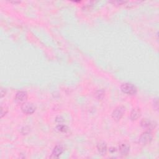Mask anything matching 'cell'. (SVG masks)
Segmentation results:
<instances>
[{
  "label": "cell",
  "instance_id": "obj_1",
  "mask_svg": "<svg viewBox=\"0 0 159 159\" xmlns=\"http://www.w3.org/2000/svg\"><path fill=\"white\" fill-rule=\"evenodd\" d=\"M121 89L124 93L127 95H135L137 91V88L134 85L127 83H124L121 85Z\"/></svg>",
  "mask_w": 159,
  "mask_h": 159
},
{
  "label": "cell",
  "instance_id": "obj_2",
  "mask_svg": "<svg viewBox=\"0 0 159 159\" xmlns=\"http://www.w3.org/2000/svg\"><path fill=\"white\" fill-rule=\"evenodd\" d=\"M125 113V108L123 106L117 107L112 113V117L114 120L118 121L123 118Z\"/></svg>",
  "mask_w": 159,
  "mask_h": 159
},
{
  "label": "cell",
  "instance_id": "obj_3",
  "mask_svg": "<svg viewBox=\"0 0 159 159\" xmlns=\"http://www.w3.org/2000/svg\"><path fill=\"white\" fill-rule=\"evenodd\" d=\"M21 110L24 114H32L35 112L36 108L31 103H24L21 106Z\"/></svg>",
  "mask_w": 159,
  "mask_h": 159
},
{
  "label": "cell",
  "instance_id": "obj_4",
  "mask_svg": "<svg viewBox=\"0 0 159 159\" xmlns=\"http://www.w3.org/2000/svg\"><path fill=\"white\" fill-rule=\"evenodd\" d=\"M152 135L151 132H150L149 131H146V132H144V133H142L141 136H140V139H139L140 143L144 145L150 143V142L152 141Z\"/></svg>",
  "mask_w": 159,
  "mask_h": 159
},
{
  "label": "cell",
  "instance_id": "obj_5",
  "mask_svg": "<svg viewBox=\"0 0 159 159\" xmlns=\"http://www.w3.org/2000/svg\"><path fill=\"white\" fill-rule=\"evenodd\" d=\"M27 99V94L26 92L21 91H18L15 97V100L19 104H24L26 103Z\"/></svg>",
  "mask_w": 159,
  "mask_h": 159
},
{
  "label": "cell",
  "instance_id": "obj_6",
  "mask_svg": "<svg viewBox=\"0 0 159 159\" xmlns=\"http://www.w3.org/2000/svg\"><path fill=\"white\" fill-rule=\"evenodd\" d=\"M140 125L142 128L146 129V130H152L154 127L155 128L156 126V123L147 119H142L140 122Z\"/></svg>",
  "mask_w": 159,
  "mask_h": 159
},
{
  "label": "cell",
  "instance_id": "obj_7",
  "mask_svg": "<svg viewBox=\"0 0 159 159\" xmlns=\"http://www.w3.org/2000/svg\"><path fill=\"white\" fill-rule=\"evenodd\" d=\"M64 147L61 145H58L55 148H54L52 152V157L53 158H58L63 152H64Z\"/></svg>",
  "mask_w": 159,
  "mask_h": 159
},
{
  "label": "cell",
  "instance_id": "obj_8",
  "mask_svg": "<svg viewBox=\"0 0 159 159\" xmlns=\"http://www.w3.org/2000/svg\"><path fill=\"white\" fill-rule=\"evenodd\" d=\"M119 150L121 155L122 156H126L130 150V146L127 144H121L119 146Z\"/></svg>",
  "mask_w": 159,
  "mask_h": 159
},
{
  "label": "cell",
  "instance_id": "obj_9",
  "mask_svg": "<svg viewBox=\"0 0 159 159\" xmlns=\"http://www.w3.org/2000/svg\"><path fill=\"white\" fill-rule=\"evenodd\" d=\"M141 115V112L139 109L135 108L133 109L131 112L130 118L132 121H136L139 119Z\"/></svg>",
  "mask_w": 159,
  "mask_h": 159
},
{
  "label": "cell",
  "instance_id": "obj_10",
  "mask_svg": "<svg viewBox=\"0 0 159 159\" xmlns=\"http://www.w3.org/2000/svg\"><path fill=\"white\" fill-rule=\"evenodd\" d=\"M97 149L100 154L105 155L107 152V145L104 142H99L97 145Z\"/></svg>",
  "mask_w": 159,
  "mask_h": 159
},
{
  "label": "cell",
  "instance_id": "obj_11",
  "mask_svg": "<svg viewBox=\"0 0 159 159\" xmlns=\"http://www.w3.org/2000/svg\"><path fill=\"white\" fill-rule=\"evenodd\" d=\"M56 129H57V130L58 131H59L60 132H63V133L67 132L69 131V127L67 126H66V125H62V124H60V125H57Z\"/></svg>",
  "mask_w": 159,
  "mask_h": 159
},
{
  "label": "cell",
  "instance_id": "obj_12",
  "mask_svg": "<svg viewBox=\"0 0 159 159\" xmlns=\"http://www.w3.org/2000/svg\"><path fill=\"white\" fill-rule=\"evenodd\" d=\"M104 95H105V92L104 90H99L95 93V97L98 100H101L104 97Z\"/></svg>",
  "mask_w": 159,
  "mask_h": 159
},
{
  "label": "cell",
  "instance_id": "obj_13",
  "mask_svg": "<svg viewBox=\"0 0 159 159\" xmlns=\"http://www.w3.org/2000/svg\"><path fill=\"white\" fill-rule=\"evenodd\" d=\"M1 118H3V117L5 115H6V114L8 112V109L6 107H3V106H1Z\"/></svg>",
  "mask_w": 159,
  "mask_h": 159
},
{
  "label": "cell",
  "instance_id": "obj_14",
  "mask_svg": "<svg viewBox=\"0 0 159 159\" xmlns=\"http://www.w3.org/2000/svg\"><path fill=\"white\" fill-rule=\"evenodd\" d=\"M110 3L114 4V5H122L123 4L126 3L127 2L122 1H111Z\"/></svg>",
  "mask_w": 159,
  "mask_h": 159
},
{
  "label": "cell",
  "instance_id": "obj_15",
  "mask_svg": "<svg viewBox=\"0 0 159 159\" xmlns=\"http://www.w3.org/2000/svg\"><path fill=\"white\" fill-rule=\"evenodd\" d=\"M158 99H155L154 101V108L156 109V110H158Z\"/></svg>",
  "mask_w": 159,
  "mask_h": 159
},
{
  "label": "cell",
  "instance_id": "obj_16",
  "mask_svg": "<svg viewBox=\"0 0 159 159\" xmlns=\"http://www.w3.org/2000/svg\"><path fill=\"white\" fill-rule=\"evenodd\" d=\"M6 94V91H5V90H4V89H1V97L3 98L4 96Z\"/></svg>",
  "mask_w": 159,
  "mask_h": 159
},
{
  "label": "cell",
  "instance_id": "obj_17",
  "mask_svg": "<svg viewBox=\"0 0 159 159\" xmlns=\"http://www.w3.org/2000/svg\"><path fill=\"white\" fill-rule=\"evenodd\" d=\"M58 118H59V119H57V122H58V123H61V122H62V121H63V119H62V118H61V117H58Z\"/></svg>",
  "mask_w": 159,
  "mask_h": 159
},
{
  "label": "cell",
  "instance_id": "obj_18",
  "mask_svg": "<svg viewBox=\"0 0 159 159\" xmlns=\"http://www.w3.org/2000/svg\"><path fill=\"white\" fill-rule=\"evenodd\" d=\"M110 151L111 152H115V151H116V148H111V149H110Z\"/></svg>",
  "mask_w": 159,
  "mask_h": 159
}]
</instances>
